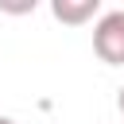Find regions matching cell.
<instances>
[{
    "mask_svg": "<svg viewBox=\"0 0 124 124\" xmlns=\"http://www.w3.org/2000/svg\"><path fill=\"white\" fill-rule=\"evenodd\" d=\"M93 50L108 66H124V12H105L93 27Z\"/></svg>",
    "mask_w": 124,
    "mask_h": 124,
    "instance_id": "1",
    "label": "cell"
},
{
    "mask_svg": "<svg viewBox=\"0 0 124 124\" xmlns=\"http://www.w3.org/2000/svg\"><path fill=\"white\" fill-rule=\"evenodd\" d=\"M50 12H54V19L58 23H89L97 12H101V0H54L50 4Z\"/></svg>",
    "mask_w": 124,
    "mask_h": 124,
    "instance_id": "2",
    "label": "cell"
},
{
    "mask_svg": "<svg viewBox=\"0 0 124 124\" xmlns=\"http://www.w3.org/2000/svg\"><path fill=\"white\" fill-rule=\"evenodd\" d=\"M116 108H120V116H124V85L116 89Z\"/></svg>",
    "mask_w": 124,
    "mask_h": 124,
    "instance_id": "3",
    "label": "cell"
},
{
    "mask_svg": "<svg viewBox=\"0 0 124 124\" xmlns=\"http://www.w3.org/2000/svg\"><path fill=\"white\" fill-rule=\"evenodd\" d=\"M0 124H16V120H12V116H0Z\"/></svg>",
    "mask_w": 124,
    "mask_h": 124,
    "instance_id": "4",
    "label": "cell"
}]
</instances>
